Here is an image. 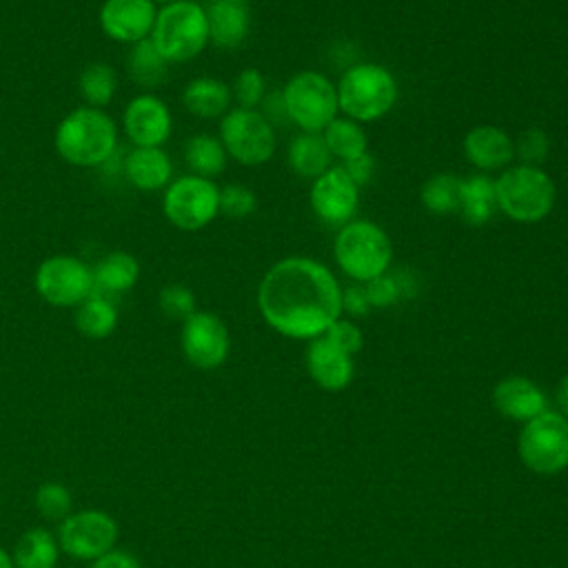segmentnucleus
Here are the masks:
<instances>
[{
  "label": "nucleus",
  "mask_w": 568,
  "mask_h": 568,
  "mask_svg": "<svg viewBox=\"0 0 568 568\" xmlns=\"http://www.w3.org/2000/svg\"><path fill=\"white\" fill-rule=\"evenodd\" d=\"M257 308L275 333L315 339L342 317V286L326 264L306 255L284 257L262 275Z\"/></svg>",
  "instance_id": "nucleus-1"
},
{
  "label": "nucleus",
  "mask_w": 568,
  "mask_h": 568,
  "mask_svg": "<svg viewBox=\"0 0 568 568\" xmlns=\"http://www.w3.org/2000/svg\"><path fill=\"white\" fill-rule=\"evenodd\" d=\"M58 155L78 169H100L118 151V124L104 109L75 106L55 126Z\"/></svg>",
  "instance_id": "nucleus-2"
},
{
  "label": "nucleus",
  "mask_w": 568,
  "mask_h": 568,
  "mask_svg": "<svg viewBox=\"0 0 568 568\" xmlns=\"http://www.w3.org/2000/svg\"><path fill=\"white\" fill-rule=\"evenodd\" d=\"M335 89L339 111L359 124L388 115L399 95L395 75L375 62L351 64Z\"/></svg>",
  "instance_id": "nucleus-3"
},
{
  "label": "nucleus",
  "mask_w": 568,
  "mask_h": 568,
  "mask_svg": "<svg viewBox=\"0 0 568 568\" xmlns=\"http://www.w3.org/2000/svg\"><path fill=\"white\" fill-rule=\"evenodd\" d=\"M333 257L351 282L366 284L390 268L393 242L373 220H351L337 229Z\"/></svg>",
  "instance_id": "nucleus-4"
},
{
  "label": "nucleus",
  "mask_w": 568,
  "mask_h": 568,
  "mask_svg": "<svg viewBox=\"0 0 568 568\" xmlns=\"http://www.w3.org/2000/svg\"><path fill=\"white\" fill-rule=\"evenodd\" d=\"M497 211L513 222L535 224L550 215L557 200L552 178L541 166H508L495 180Z\"/></svg>",
  "instance_id": "nucleus-5"
},
{
  "label": "nucleus",
  "mask_w": 568,
  "mask_h": 568,
  "mask_svg": "<svg viewBox=\"0 0 568 568\" xmlns=\"http://www.w3.org/2000/svg\"><path fill=\"white\" fill-rule=\"evenodd\" d=\"M149 40L169 64H182L197 58L209 44L204 4L195 0H178L160 7Z\"/></svg>",
  "instance_id": "nucleus-6"
},
{
  "label": "nucleus",
  "mask_w": 568,
  "mask_h": 568,
  "mask_svg": "<svg viewBox=\"0 0 568 568\" xmlns=\"http://www.w3.org/2000/svg\"><path fill=\"white\" fill-rule=\"evenodd\" d=\"M280 91L288 122H293L300 131L322 133L337 118V89L320 71H300L291 75Z\"/></svg>",
  "instance_id": "nucleus-7"
},
{
  "label": "nucleus",
  "mask_w": 568,
  "mask_h": 568,
  "mask_svg": "<svg viewBox=\"0 0 568 568\" xmlns=\"http://www.w3.org/2000/svg\"><path fill=\"white\" fill-rule=\"evenodd\" d=\"M162 213L180 231H202L220 215V186L193 173L173 178L162 191Z\"/></svg>",
  "instance_id": "nucleus-8"
},
{
  "label": "nucleus",
  "mask_w": 568,
  "mask_h": 568,
  "mask_svg": "<svg viewBox=\"0 0 568 568\" xmlns=\"http://www.w3.org/2000/svg\"><path fill=\"white\" fill-rule=\"evenodd\" d=\"M220 142L242 166H262L275 153V126L257 109H229L220 118Z\"/></svg>",
  "instance_id": "nucleus-9"
},
{
  "label": "nucleus",
  "mask_w": 568,
  "mask_h": 568,
  "mask_svg": "<svg viewBox=\"0 0 568 568\" xmlns=\"http://www.w3.org/2000/svg\"><path fill=\"white\" fill-rule=\"evenodd\" d=\"M517 450L521 462L539 473L555 475L568 466V419L557 410H546L524 424Z\"/></svg>",
  "instance_id": "nucleus-10"
},
{
  "label": "nucleus",
  "mask_w": 568,
  "mask_h": 568,
  "mask_svg": "<svg viewBox=\"0 0 568 568\" xmlns=\"http://www.w3.org/2000/svg\"><path fill=\"white\" fill-rule=\"evenodd\" d=\"M36 293L55 308H75L93 293L91 266L67 253L44 257L33 275Z\"/></svg>",
  "instance_id": "nucleus-11"
},
{
  "label": "nucleus",
  "mask_w": 568,
  "mask_h": 568,
  "mask_svg": "<svg viewBox=\"0 0 568 568\" xmlns=\"http://www.w3.org/2000/svg\"><path fill=\"white\" fill-rule=\"evenodd\" d=\"M118 521L100 508L75 510L58 524L55 539L60 552L78 561H93L118 544Z\"/></svg>",
  "instance_id": "nucleus-12"
},
{
  "label": "nucleus",
  "mask_w": 568,
  "mask_h": 568,
  "mask_svg": "<svg viewBox=\"0 0 568 568\" xmlns=\"http://www.w3.org/2000/svg\"><path fill=\"white\" fill-rule=\"evenodd\" d=\"M180 346L186 362L200 371L222 366L231 351V335L224 320L211 311H195L182 322Z\"/></svg>",
  "instance_id": "nucleus-13"
},
{
  "label": "nucleus",
  "mask_w": 568,
  "mask_h": 568,
  "mask_svg": "<svg viewBox=\"0 0 568 568\" xmlns=\"http://www.w3.org/2000/svg\"><path fill=\"white\" fill-rule=\"evenodd\" d=\"M311 209L328 226H344L355 220L359 204V186L342 166H331L313 180Z\"/></svg>",
  "instance_id": "nucleus-14"
},
{
  "label": "nucleus",
  "mask_w": 568,
  "mask_h": 568,
  "mask_svg": "<svg viewBox=\"0 0 568 568\" xmlns=\"http://www.w3.org/2000/svg\"><path fill=\"white\" fill-rule=\"evenodd\" d=\"M122 129L133 146H164L173 133V115L155 93H138L122 111Z\"/></svg>",
  "instance_id": "nucleus-15"
},
{
  "label": "nucleus",
  "mask_w": 568,
  "mask_h": 568,
  "mask_svg": "<svg viewBox=\"0 0 568 568\" xmlns=\"http://www.w3.org/2000/svg\"><path fill=\"white\" fill-rule=\"evenodd\" d=\"M158 7L151 0H104L98 11L102 33L120 44H135L151 36Z\"/></svg>",
  "instance_id": "nucleus-16"
},
{
  "label": "nucleus",
  "mask_w": 568,
  "mask_h": 568,
  "mask_svg": "<svg viewBox=\"0 0 568 568\" xmlns=\"http://www.w3.org/2000/svg\"><path fill=\"white\" fill-rule=\"evenodd\" d=\"M122 175L138 191H164L173 180V162L162 146H131L124 153Z\"/></svg>",
  "instance_id": "nucleus-17"
},
{
  "label": "nucleus",
  "mask_w": 568,
  "mask_h": 568,
  "mask_svg": "<svg viewBox=\"0 0 568 568\" xmlns=\"http://www.w3.org/2000/svg\"><path fill=\"white\" fill-rule=\"evenodd\" d=\"M464 158L479 171H499L515 158V140L495 124L473 126L462 142Z\"/></svg>",
  "instance_id": "nucleus-18"
},
{
  "label": "nucleus",
  "mask_w": 568,
  "mask_h": 568,
  "mask_svg": "<svg viewBox=\"0 0 568 568\" xmlns=\"http://www.w3.org/2000/svg\"><path fill=\"white\" fill-rule=\"evenodd\" d=\"M306 368L317 386L324 390H342L351 384L355 364L353 355L337 348L324 335L311 339L306 348Z\"/></svg>",
  "instance_id": "nucleus-19"
},
{
  "label": "nucleus",
  "mask_w": 568,
  "mask_h": 568,
  "mask_svg": "<svg viewBox=\"0 0 568 568\" xmlns=\"http://www.w3.org/2000/svg\"><path fill=\"white\" fill-rule=\"evenodd\" d=\"M495 408L515 422H530L532 417L548 410V399L544 390L528 377L510 375L497 382L493 390Z\"/></svg>",
  "instance_id": "nucleus-20"
},
{
  "label": "nucleus",
  "mask_w": 568,
  "mask_h": 568,
  "mask_svg": "<svg viewBox=\"0 0 568 568\" xmlns=\"http://www.w3.org/2000/svg\"><path fill=\"white\" fill-rule=\"evenodd\" d=\"M206 24H209V42L217 49L231 51L244 44L251 29V13L246 4L213 0L204 4Z\"/></svg>",
  "instance_id": "nucleus-21"
},
{
  "label": "nucleus",
  "mask_w": 568,
  "mask_h": 568,
  "mask_svg": "<svg viewBox=\"0 0 568 568\" xmlns=\"http://www.w3.org/2000/svg\"><path fill=\"white\" fill-rule=\"evenodd\" d=\"M93 273V293L118 297L122 293H129L138 280H140V262L129 251H111L100 257L95 266H91Z\"/></svg>",
  "instance_id": "nucleus-22"
},
{
  "label": "nucleus",
  "mask_w": 568,
  "mask_h": 568,
  "mask_svg": "<svg viewBox=\"0 0 568 568\" xmlns=\"http://www.w3.org/2000/svg\"><path fill=\"white\" fill-rule=\"evenodd\" d=\"M231 87L217 78L200 75L186 82L182 89V104L184 109L202 120L222 118L231 109Z\"/></svg>",
  "instance_id": "nucleus-23"
},
{
  "label": "nucleus",
  "mask_w": 568,
  "mask_h": 568,
  "mask_svg": "<svg viewBox=\"0 0 568 568\" xmlns=\"http://www.w3.org/2000/svg\"><path fill=\"white\" fill-rule=\"evenodd\" d=\"M286 162L300 178L315 180L333 166V155L322 138V133H297L286 149Z\"/></svg>",
  "instance_id": "nucleus-24"
},
{
  "label": "nucleus",
  "mask_w": 568,
  "mask_h": 568,
  "mask_svg": "<svg viewBox=\"0 0 568 568\" xmlns=\"http://www.w3.org/2000/svg\"><path fill=\"white\" fill-rule=\"evenodd\" d=\"M495 211H497L495 180L481 173L462 178L459 209H457L462 220L470 226H484L495 215Z\"/></svg>",
  "instance_id": "nucleus-25"
},
{
  "label": "nucleus",
  "mask_w": 568,
  "mask_h": 568,
  "mask_svg": "<svg viewBox=\"0 0 568 568\" xmlns=\"http://www.w3.org/2000/svg\"><path fill=\"white\" fill-rule=\"evenodd\" d=\"M11 559L16 568H55L60 559L55 532L42 526L24 530L11 550Z\"/></svg>",
  "instance_id": "nucleus-26"
},
{
  "label": "nucleus",
  "mask_w": 568,
  "mask_h": 568,
  "mask_svg": "<svg viewBox=\"0 0 568 568\" xmlns=\"http://www.w3.org/2000/svg\"><path fill=\"white\" fill-rule=\"evenodd\" d=\"M115 302L106 295L91 293L84 302L75 306V328L89 339H104L118 328Z\"/></svg>",
  "instance_id": "nucleus-27"
},
{
  "label": "nucleus",
  "mask_w": 568,
  "mask_h": 568,
  "mask_svg": "<svg viewBox=\"0 0 568 568\" xmlns=\"http://www.w3.org/2000/svg\"><path fill=\"white\" fill-rule=\"evenodd\" d=\"M226 160H229V155H226L220 138H215V135L197 133L184 142V164H186L189 173H193V175L213 180L215 175H220L224 171Z\"/></svg>",
  "instance_id": "nucleus-28"
},
{
  "label": "nucleus",
  "mask_w": 568,
  "mask_h": 568,
  "mask_svg": "<svg viewBox=\"0 0 568 568\" xmlns=\"http://www.w3.org/2000/svg\"><path fill=\"white\" fill-rule=\"evenodd\" d=\"M126 71H129L131 80L138 87L151 91V89H155L164 82L166 71H169V62L162 58V53L146 38V40H140V42L129 47Z\"/></svg>",
  "instance_id": "nucleus-29"
},
{
  "label": "nucleus",
  "mask_w": 568,
  "mask_h": 568,
  "mask_svg": "<svg viewBox=\"0 0 568 568\" xmlns=\"http://www.w3.org/2000/svg\"><path fill=\"white\" fill-rule=\"evenodd\" d=\"M78 91L87 106L104 109L118 91V73L106 62H91L78 78Z\"/></svg>",
  "instance_id": "nucleus-30"
},
{
  "label": "nucleus",
  "mask_w": 568,
  "mask_h": 568,
  "mask_svg": "<svg viewBox=\"0 0 568 568\" xmlns=\"http://www.w3.org/2000/svg\"><path fill=\"white\" fill-rule=\"evenodd\" d=\"M322 138L331 151L333 158H339L342 162L353 160L368 151V138L359 122L351 118H335L324 131Z\"/></svg>",
  "instance_id": "nucleus-31"
},
{
  "label": "nucleus",
  "mask_w": 568,
  "mask_h": 568,
  "mask_svg": "<svg viewBox=\"0 0 568 568\" xmlns=\"http://www.w3.org/2000/svg\"><path fill=\"white\" fill-rule=\"evenodd\" d=\"M459 189H462V178L453 173H437L422 184L419 200L428 213L450 215V213H457L459 209Z\"/></svg>",
  "instance_id": "nucleus-32"
},
{
  "label": "nucleus",
  "mask_w": 568,
  "mask_h": 568,
  "mask_svg": "<svg viewBox=\"0 0 568 568\" xmlns=\"http://www.w3.org/2000/svg\"><path fill=\"white\" fill-rule=\"evenodd\" d=\"M33 504L47 521H55V524H60L73 513V495L60 481L40 484L33 495Z\"/></svg>",
  "instance_id": "nucleus-33"
},
{
  "label": "nucleus",
  "mask_w": 568,
  "mask_h": 568,
  "mask_svg": "<svg viewBox=\"0 0 568 568\" xmlns=\"http://www.w3.org/2000/svg\"><path fill=\"white\" fill-rule=\"evenodd\" d=\"M158 306L169 320L184 322L186 317H191L197 311V300H195V293L191 286L173 282V284H166L160 288Z\"/></svg>",
  "instance_id": "nucleus-34"
},
{
  "label": "nucleus",
  "mask_w": 568,
  "mask_h": 568,
  "mask_svg": "<svg viewBox=\"0 0 568 568\" xmlns=\"http://www.w3.org/2000/svg\"><path fill=\"white\" fill-rule=\"evenodd\" d=\"M231 95L240 109H257L266 95L264 73L255 67L242 69L231 87Z\"/></svg>",
  "instance_id": "nucleus-35"
},
{
  "label": "nucleus",
  "mask_w": 568,
  "mask_h": 568,
  "mask_svg": "<svg viewBox=\"0 0 568 568\" xmlns=\"http://www.w3.org/2000/svg\"><path fill=\"white\" fill-rule=\"evenodd\" d=\"M257 209V195L253 189L240 182L224 184L220 189V213L231 217V220H244L253 215Z\"/></svg>",
  "instance_id": "nucleus-36"
},
{
  "label": "nucleus",
  "mask_w": 568,
  "mask_h": 568,
  "mask_svg": "<svg viewBox=\"0 0 568 568\" xmlns=\"http://www.w3.org/2000/svg\"><path fill=\"white\" fill-rule=\"evenodd\" d=\"M550 151V138L544 129H526L517 142H515V158L521 160V164L528 166H541V162L548 158Z\"/></svg>",
  "instance_id": "nucleus-37"
},
{
  "label": "nucleus",
  "mask_w": 568,
  "mask_h": 568,
  "mask_svg": "<svg viewBox=\"0 0 568 568\" xmlns=\"http://www.w3.org/2000/svg\"><path fill=\"white\" fill-rule=\"evenodd\" d=\"M324 337H326L328 342H333L337 348H342L344 353H348V355L359 353V348H362V344H364V335H362L359 326H357L355 322L342 320V317H337V320L324 331Z\"/></svg>",
  "instance_id": "nucleus-38"
},
{
  "label": "nucleus",
  "mask_w": 568,
  "mask_h": 568,
  "mask_svg": "<svg viewBox=\"0 0 568 568\" xmlns=\"http://www.w3.org/2000/svg\"><path fill=\"white\" fill-rule=\"evenodd\" d=\"M364 291H366L371 308H388V306L402 302V295H399V288H397L393 275H390V268L384 275H377L371 282H366Z\"/></svg>",
  "instance_id": "nucleus-39"
},
{
  "label": "nucleus",
  "mask_w": 568,
  "mask_h": 568,
  "mask_svg": "<svg viewBox=\"0 0 568 568\" xmlns=\"http://www.w3.org/2000/svg\"><path fill=\"white\" fill-rule=\"evenodd\" d=\"M371 311L364 284L351 282L346 288H342V313L351 317H364Z\"/></svg>",
  "instance_id": "nucleus-40"
},
{
  "label": "nucleus",
  "mask_w": 568,
  "mask_h": 568,
  "mask_svg": "<svg viewBox=\"0 0 568 568\" xmlns=\"http://www.w3.org/2000/svg\"><path fill=\"white\" fill-rule=\"evenodd\" d=\"M342 169L348 173V178H351L357 186H364V184L371 182V178H373V173H375V160H373V155L366 151V153H362V155H357V158H353V160H346V162L342 164Z\"/></svg>",
  "instance_id": "nucleus-41"
},
{
  "label": "nucleus",
  "mask_w": 568,
  "mask_h": 568,
  "mask_svg": "<svg viewBox=\"0 0 568 568\" xmlns=\"http://www.w3.org/2000/svg\"><path fill=\"white\" fill-rule=\"evenodd\" d=\"M260 106H262V109H257V111H260L273 126L288 122V113H286V106H284L282 91H271V93H266Z\"/></svg>",
  "instance_id": "nucleus-42"
},
{
  "label": "nucleus",
  "mask_w": 568,
  "mask_h": 568,
  "mask_svg": "<svg viewBox=\"0 0 568 568\" xmlns=\"http://www.w3.org/2000/svg\"><path fill=\"white\" fill-rule=\"evenodd\" d=\"M397 288H399V295L402 300H410L415 295H419L422 291V282H419V273L408 268V266H399V268H393L390 271Z\"/></svg>",
  "instance_id": "nucleus-43"
},
{
  "label": "nucleus",
  "mask_w": 568,
  "mask_h": 568,
  "mask_svg": "<svg viewBox=\"0 0 568 568\" xmlns=\"http://www.w3.org/2000/svg\"><path fill=\"white\" fill-rule=\"evenodd\" d=\"M89 564V568H140V561L129 550L122 548H113Z\"/></svg>",
  "instance_id": "nucleus-44"
},
{
  "label": "nucleus",
  "mask_w": 568,
  "mask_h": 568,
  "mask_svg": "<svg viewBox=\"0 0 568 568\" xmlns=\"http://www.w3.org/2000/svg\"><path fill=\"white\" fill-rule=\"evenodd\" d=\"M557 406H559L557 413H561L568 419V375L561 377V382L557 386Z\"/></svg>",
  "instance_id": "nucleus-45"
},
{
  "label": "nucleus",
  "mask_w": 568,
  "mask_h": 568,
  "mask_svg": "<svg viewBox=\"0 0 568 568\" xmlns=\"http://www.w3.org/2000/svg\"><path fill=\"white\" fill-rule=\"evenodd\" d=\"M0 568H16L13 559H11V552H7L2 546H0Z\"/></svg>",
  "instance_id": "nucleus-46"
},
{
  "label": "nucleus",
  "mask_w": 568,
  "mask_h": 568,
  "mask_svg": "<svg viewBox=\"0 0 568 568\" xmlns=\"http://www.w3.org/2000/svg\"><path fill=\"white\" fill-rule=\"evenodd\" d=\"M155 7H166V4H173V2H178V0H151Z\"/></svg>",
  "instance_id": "nucleus-47"
},
{
  "label": "nucleus",
  "mask_w": 568,
  "mask_h": 568,
  "mask_svg": "<svg viewBox=\"0 0 568 568\" xmlns=\"http://www.w3.org/2000/svg\"><path fill=\"white\" fill-rule=\"evenodd\" d=\"M229 2H237V4H246L248 0H229Z\"/></svg>",
  "instance_id": "nucleus-48"
},
{
  "label": "nucleus",
  "mask_w": 568,
  "mask_h": 568,
  "mask_svg": "<svg viewBox=\"0 0 568 568\" xmlns=\"http://www.w3.org/2000/svg\"><path fill=\"white\" fill-rule=\"evenodd\" d=\"M195 2H200V4H202V2H204V4H209V2H213V0H195Z\"/></svg>",
  "instance_id": "nucleus-49"
}]
</instances>
